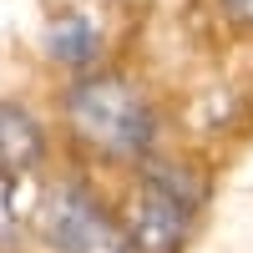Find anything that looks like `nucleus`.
I'll return each instance as SVG.
<instances>
[{
	"mask_svg": "<svg viewBox=\"0 0 253 253\" xmlns=\"http://www.w3.org/2000/svg\"><path fill=\"white\" fill-rule=\"evenodd\" d=\"M66 117L76 137L107 162H142L152 152V112L122 76H86L66 96Z\"/></svg>",
	"mask_w": 253,
	"mask_h": 253,
	"instance_id": "obj_1",
	"label": "nucleus"
},
{
	"mask_svg": "<svg viewBox=\"0 0 253 253\" xmlns=\"http://www.w3.org/2000/svg\"><path fill=\"white\" fill-rule=\"evenodd\" d=\"M36 233L51 253H137L126 228L107 213V203L81 182H56L41 193Z\"/></svg>",
	"mask_w": 253,
	"mask_h": 253,
	"instance_id": "obj_2",
	"label": "nucleus"
},
{
	"mask_svg": "<svg viewBox=\"0 0 253 253\" xmlns=\"http://www.w3.org/2000/svg\"><path fill=\"white\" fill-rule=\"evenodd\" d=\"M187 223H193V203H182L167 182L142 177L137 203L126 213V238L137 253H177L187 238Z\"/></svg>",
	"mask_w": 253,
	"mask_h": 253,
	"instance_id": "obj_3",
	"label": "nucleus"
},
{
	"mask_svg": "<svg viewBox=\"0 0 253 253\" xmlns=\"http://www.w3.org/2000/svg\"><path fill=\"white\" fill-rule=\"evenodd\" d=\"M41 157H46V132L36 126V117L0 101V172H26Z\"/></svg>",
	"mask_w": 253,
	"mask_h": 253,
	"instance_id": "obj_4",
	"label": "nucleus"
},
{
	"mask_svg": "<svg viewBox=\"0 0 253 253\" xmlns=\"http://www.w3.org/2000/svg\"><path fill=\"white\" fill-rule=\"evenodd\" d=\"M51 56L61 61V66H86V61L96 56V31L86 26L81 15H61L51 26Z\"/></svg>",
	"mask_w": 253,
	"mask_h": 253,
	"instance_id": "obj_5",
	"label": "nucleus"
},
{
	"mask_svg": "<svg viewBox=\"0 0 253 253\" xmlns=\"http://www.w3.org/2000/svg\"><path fill=\"white\" fill-rule=\"evenodd\" d=\"M10 172H0V248H10L15 243V228H20V218H15V203H10V182H5Z\"/></svg>",
	"mask_w": 253,
	"mask_h": 253,
	"instance_id": "obj_6",
	"label": "nucleus"
},
{
	"mask_svg": "<svg viewBox=\"0 0 253 253\" xmlns=\"http://www.w3.org/2000/svg\"><path fill=\"white\" fill-rule=\"evenodd\" d=\"M223 15L233 20V26L253 31V0H223Z\"/></svg>",
	"mask_w": 253,
	"mask_h": 253,
	"instance_id": "obj_7",
	"label": "nucleus"
}]
</instances>
